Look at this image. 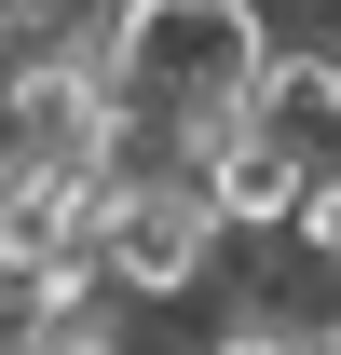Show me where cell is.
Masks as SVG:
<instances>
[{
  "label": "cell",
  "instance_id": "obj_1",
  "mask_svg": "<svg viewBox=\"0 0 341 355\" xmlns=\"http://www.w3.org/2000/svg\"><path fill=\"white\" fill-rule=\"evenodd\" d=\"M218 246H232V232H218L205 178L177 164V150H164V164H123V178H110V219H96V260H110V287H123L137 314H150V301H205Z\"/></svg>",
  "mask_w": 341,
  "mask_h": 355
},
{
  "label": "cell",
  "instance_id": "obj_2",
  "mask_svg": "<svg viewBox=\"0 0 341 355\" xmlns=\"http://www.w3.org/2000/svg\"><path fill=\"white\" fill-rule=\"evenodd\" d=\"M177 164L205 178L218 232H246V246H287V232H300V205H314V150H300V137H273L259 110H246V123H218L205 150H177Z\"/></svg>",
  "mask_w": 341,
  "mask_h": 355
},
{
  "label": "cell",
  "instance_id": "obj_3",
  "mask_svg": "<svg viewBox=\"0 0 341 355\" xmlns=\"http://www.w3.org/2000/svg\"><path fill=\"white\" fill-rule=\"evenodd\" d=\"M314 342V314H246V328H218L205 355H300Z\"/></svg>",
  "mask_w": 341,
  "mask_h": 355
},
{
  "label": "cell",
  "instance_id": "obj_4",
  "mask_svg": "<svg viewBox=\"0 0 341 355\" xmlns=\"http://www.w3.org/2000/svg\"><path fill=\"white\" fill-rule=\"evenodd\" d=\"M0 355H55V314L28 301V287H14V273H0Z\"/></svg>",
  "mask_w": 341,
  "mask_h": 355
}]
</instances>
